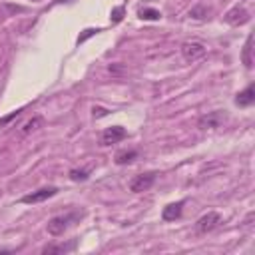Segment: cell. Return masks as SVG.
<instances>
[{"mask_svg":"<svg viewBox=\"0 0 255 255\" xmlns=\"http://www.w3.org/2000/svg\"><path fill=\"white\" fill-rule=\"evenodd\" d=\"M82 215H84L82 211H68V213H64V215H56V217H52V219L48 221V233L54 235V237L64 235L76 221H80Z\"/></svg>","mask_w":255,"mask_h":255,"instance_id":"6da1fadb","label":"cell"},{"mask_svg":"<svg viewBox=\"0 0 255 255\" xmlns=\"http://www.w3.org/2000/svg\"><path fill=\"white\" fill-rule=\"evenodd\" d=\"M221 223V215L215 213V211H207L205 215H201L197 221H195V233L199 235H205V233H211L213 229H217Z\"/></svg>","mask_w":255,"mask_h":255,"instance_id":"7a4b0ae2","label":"cell"},{"mask_svg":"<svg viewBox=\"0 0 255 255\" xmlns=\"http://www.w3.org/2000/svg\"><path fill=\"white\" fill-rule=\"evenodd\" d=\"M225 120H227V114L221 112V110H215V112L203 114V116L197 120V128H199V129H215V128H219Z\"/></svg>","mask_w":255,"mask_h":255,"instance_id":"3957f363","label":"cell"},{"mask_svg":"<svg viewBox=\"0 0 255 255\" xmlns=\"http://www.w3.org/2000/svg\"><path fill=\"white\" fill-rule=\"evenodd\" d=\"M155 177H157V173H155V171H147V173H139V175H133V177H131V181H129V189H131L133 193H141V191H147V189L153 185Z\"/></svg>","mask_w":255,"mask_h":255,"instance_id":"277c9868","label":"cell"},{"mask_svg":"<svg viewBox=\"0 0 255 255\" xmlns=\"http://www.w3.org/2000/svg\"><path fill=\"white\" fill-rule=\"evenodd\" d=\"M181 56L185 62H195L205 56V46L201 42H183L181 44Z\"/></svg>","mask_w":255,"mask_h":255,"instance_id":"5b68a950","label":"cell"},{"mask_svg":"<svg viewBox=\"0 0 255 255\" xmlns=\"http://www.w3.org/2000/svg\"><path fill=\"white\" fill-rule=\"evenodd\" d=\"M128 137V131L122 128V126H112V128H106L102 131V137H100V143L102 145H112V143H118L122 139Z\"/></svg>","mask_w":255,"mask_h":255,"instance_id":"8992f818","label":"cell"},{"mask_svg":"<svg viewBox=\"0 0 255 255\" xmlns=\"http://www.w3.org/2000/svg\"><path fill=\"white\" fill-rule=\"evenodd\" d=\"M223 18H225V22L229 26H241V24H247L249 22V12L243 6H233Z\"/></svg>","mask_w":255,"mask_h":255,"instance_id":"52a82bcc","label":"cell"},{"mask_svg":"<svg viewBox=\"0 0 255 255\" xmlns=\"http://www.w3.org/2000/svg\"><path fill=\"white\" fill-rule=\"evenodd\" d=\"M56 193H58V187H42L38 191H32V193L24 195L20 201L22 203H40V201H46V199L54 197Z\"/></svg>","mask_w":255,"mask_h":255,"instance_id":"ba28073f","label":"cell"},{"mask_svg":"<svg viewBox=\"0 0 255 255\" xmlns=\"http://www.w3.org/2000/svg\"><path fill=\"white\" fill-rule=\"evenodd\" d=\"M183 205H185L183 199L165 205L163 211H161V219H163V221H175V219H179V217H181V211H183Z\"/></svg>","mask_w":255,"mask_h":255,"instance_id":"9c48e42d","label":"cell"},{"mask_svg":"<svg viewBox=\"0 0 255 255\" xmlns=\"http://www.w3.org/2000/svg\"><path fill=\"white\" fill-rule=\"evenodd\" d=\"M253 102H255V86H253V84H249L245 90H241V92L235 96V104H237L239 108H249Z\"/></svg>","mask_w":255,"mask_h":255,"instance_id":"30bf717a","label":"cell"},{"mask_svg":"<svg viewBox=\"0 0 255 255\" xmlns=\"http://www.w3.org/2000/svg\"><path fill=\"white\" fill-rule=\"evenodd\" d=\"M251 54H253V34L247 36L245 46H243V52H241V60H243V64H245L247 70L253 68V56H251Z\"/></svg>","mask_w":255,"mask_h":255,"instance_id":"8fae6325","label":"cell"},{"mask_svg":"<svg viewBox=\"0 0 255 255\" xmlns=\"http://www.w3.org/2000/svg\"><path fill=\"white\" fill-rule=\"evenodd\" d=\"M135 157H137L135 149H122V151L116 153V163L118 165H126V163H131Z\"/></svg>","mask_w":255,"mask_h":255,"instance_id":"7c38bea8","label":"cell"},{"mask_svg":"<svg viewBox=\"0 0 255 255\" xmlns=\"http://www.w3.org/2000/svg\"><path fill=\"white\" fill-rule=\"evenodd\" d=\"M44 126V118L42 116H34L32 120H28L24 126H22V133L26 135V133H32V131H36V129H40Z\"/></svg>","mask_w":255,"mask_h":255,"instance_id":"4fadbf2b","label":"cell"},{"mask_svg":"<svg viewBox=\"0 0 255 255\" xmlns=\"http://www.w3.org/2000/svg\"><path fill=\"white\" fill-rule=\"evenodd\" d=\"M76 247V241H70V243H58V245H48L42 249V253H66V251H72Z\"/></svg>","mask_w":255,"mask_h":255,"instance_id":"5bb4252c","label":"cell"},{"mask_svg":"<svg viewBox=\"0 0 255 255\" xmlns=\"http://www.w3.org/2000/svg\"><path fill=\"white\" fill-rule=\"evenodd\" d=\"M137 16H139L141 20H159V18H161V12L155 10V8H139Z\"/></svg>","mask_w":255,"mask_h":255,"instance_id":"9a60e30c","label":"cell"},{"mask_svg":"<svg viewBox=\"0 0 255 255\" xmlns=\"http://www.w3.org/2000/svg\"><path fill=\"white\" fill-rule=\"evenodd\" d=\"M207 14H209V8H205V6H195V8L189 10V16L191 18H197V20L207 18Z\"/></svg>","mask_w":255,"mask_h":255,"instance_id":"2e32d148","label":"cell"},{"mask_svg":"<svg viewBox=\"0 0 255 255\" xmlns=\"http://www.w3.org/2000/svg\"><path fill=\"white\" fill-rule=\"evenodd\" d=\"M88 175H90V169H70V179L74 181H84L88 179Z\"/></svg>","mask_w":255,"mask_h":255,"instance_id":"e0dca14e","label":"cell"},{"mask_svg":"<svg viewBox=\"0 0 255 255\" xmlns=\"http://www.w3.org/2000/svg\"><path fill=\"white\" fill-rule=\"evenodd\" d=\"M110 18H112V22H114V24H118V22L124 18V6H118V8H114Z\"/></svg>","mask_w":255,"mask_h":255,"instance_id":"ac0fdd59","label":"cell"},{"mask_svg":"<svg viewBox=\"0 0 255 255\" xmlns=\"http://www.w3.org/2000/svg\"><path fill=\"white\" fill-rule=\"evenodd\" d=\"M98 32H100V28H88V30H84V34L78 36V44H82L86 38H90V36H94V34H98Z\"/></svg>","mask_w":255,"mask_h":255,"instance_id":"d6986e66","label":"cell"},{"mask_svg":"<svg viewBox=\"0 0 255 255\" xmlns=\"http://www.w3.org/2000/svg\"><path fill=\"white\" fill-rule=\"evenodd\" d=\"M108 114V110L106 108H100V106H96L94 108V118H102V116H106Z\"/></svg>","mask_w":255,"mask_h":255,"instance_id":"ffe728a7","label":"cell"},{"mask_svg":"<svg viewBox=\"0 0 255 255\" xmlns=\"http://www.w3.org/2000/svg\"><path fill=\"white\" fill-rule=\"evenodd\" d=\"M20 114H22V110H16L14 114H10V116H6V118H2V120H0V124H6V122H10L12 118H18Z\"/></svg>","mask_w":255,"mask_h":255,"instance_id":"44dd1931","label":"cell"},{"mask_svg":"<svg viewBox=\"0 0 255 255\" xmlns=\"http://www.w3.org/2000/svg\"><path fill=\"white\" fill-rule=\"evenodd\" d=\"M36 2H38V0H36Z\"/></svg>","mask_w":255,"mask_h":255,"instance_id":"7402d4cb","label":"cell"}]
</instances>
